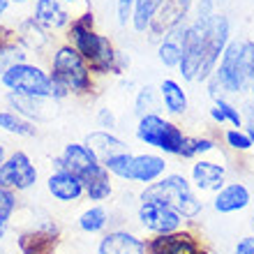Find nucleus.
<instances>
[{"label": "nucleus", "instance_id": "obj_36", "mask_svg": "<svg viewBox=\"0 0 254 254\" xmlns=\"http://www.w3.org/2000/svg\"><path fill=\"white\" fill-rule=\"evenodd\" d=\"M215 14V0H196V12L194 19L199 21H210Z\"/></svg>", "mask_w": 254, "mask_h": 254}, {"label": "nucleus", "instance_id": "obj_24", "mask_svg": "<svg viewBox=\"0 0 254 254\" xmlns=\"http://www.w3.org/2000/svg\"><path fill=\"white\" fill-rule=\"evenodd\" d=\"M83 194L93 203H104L114 196V176L107 171V167L90 176L88 181H83Z\"/></svg>", "mask_w": 254, "mask_h": 254}, {"label": "nucleus", "instance_id": "obj_18", "mask_svg": "<svg viewBox=\"0 0 254 254\" xmlns=\"http://www.w3.org/2000/svg\"><path fill=\"white\" fill-rule=\"evenodd\" d=\"M58 243H61V234L44 231V229H37V227L21 231L19 238H16V245H19L21 254H56Z\"/></svg>", "mask_w": 254, "mask_h": 254}, {"label": "nucleus", "instance_id": "obj_1", "mask_svg": "<svg viewBox=\"0 0 254 254\" xmlns=\"http://www.w3.org/2000/svg\"><path fill=\"white\" fill-rule=\"evenodd\" d=\"M65 42L79 51L81 58L88 63L90 72L97 79L100 76H121L129 67V58L116 49L111 37L102 35L95 28L93 9H83L69 21V26L65 28Z\"/></svg>", "mask_w": 254, "mask_h": 254}, {"label": "nucleus", "instance_id": "obj_27", "mask_svg": "<svg viewBox=\"0 0 254 254\" xmlns=\"http://www.w3.org/2000/svg\"><path fill=\"white\" fill-rule=\"evenodd\" d=\"M0 129L12 136H21V139H33L37 136V125L30 123L28 118L19 116L12 109H2L0 111Z\"/></svg>", "mask_w": 254, "mask_h": 254}, {"label": "nucleus", "instance_id": "obj_17", "mask_svg": "<svg viewBox=\"0 0 254 254\" xmlns=\"http://www.w3.org/2000/svg\"><path fill=\"white\" fill-rule=\"evenodd\" d=\"M252 203V192L245 183L234 181L229 183L222 190H217L213 196V208L215 213L220 215H231V213H241Z\"/></svg>", "mask_w": 254, "mask_h": 254}, {"label": "nucleus", "instance_id": "obj_29", "mask_svg": "<svg viewBox=\"0 0 254 254\" xmlns=\"http://www.w3.org/2000/svg\"><path fill=\"white\" fill-rule=\"evenodd\" d=\"M157 7H160V0H136V2H134V12H132L129 26H132L136 33H148V30H150V23H153V19H155Z\"/></svg>", "mask_w": 254, "mask_h": 254}, {"label": "nucleus", "instance_id": "obj_22", "mask_svg": "<svg viewBox=\"0 0 254 254\" xmlns=\"http://www.w3.org/2000/svg\"><path fill=\"white\" fill-rule=\"evenodd\" d=\"M86 146L93 150L102 162L109 160V157H114L118 153H125L127 150V143L118 136V134L109 132V129H93V132L86 134Z\"/></svg>", "mask_w": 254, "mask_h": 254}, {"label": "nucleus", "instance_id": "obj_7", "mask_svg": "<svg viewBox=\"0 0 254 254\" xmlns=\"http://www.w3.org/2000/svg\"><path fill=\"white\" fill-rule=\"evenodd\" d=\"M136 220H139L141 229L148 231L150 236L171 234V231H178L185 227V220L181 217V213L160 199H139Z\"/></svg>", "mask_w": 254, "mask_h": 254}, {"label": "nucleus", "instance_id": "obj_14", "mask_svg": "<svg viewBox=\"0 0 254 254\" xmlns=\"http://www.w3.org/2000/svg\"><path fill=\"white\" fill-rule=\"evenodd\" d=\"M188 178L199 194H215L227 185V167L210 157H199L194 160Z\"/></svg>", "mask_w": 254, "mask_h": 254}, {"label": "nucleus", "instance_id": "obj_39", "mask_svg": "<svg viewBox=\"0 0 254 254\" xmlns=\"http://www.w3.org/2000/svg\"><path fill=\"white\" fill-rule=\"evenodd\" d=\"M7 229H9V220H7V217H0V241L7 236Z\"/></svg>", "mask_w": 254, "mask_h": 254}, {"label": "nucleus", "instance_id": "obj_23", "mask_svg": "<svg viewBox=\"0 0 254 254\" xmlns=\"http://www.w3.org/2000/svg\"><path fill=\"white\" fill-rule=\"evenodd\" d=\"M160 100H162V109L169 116H185L190 109V100H188V90L183 88L181 81L176 79H164L160 83Z\"/></svg>", "mask_w": 254, "mask_h": 254}, {"label": "nucleus", "instance_id": "obj_20", "mask_svg": "<svg viewBox=\"0 0 254 254\" xmlns=\"http://www.w3.org/2000/svg\"><path fill=\"white\" fill-rule=\"evenodd\" d=\"M185 30H188V23L176 26L174 30H169L162 40H157V61L164 67H169V69H178V65H181Z\"/></svg>", "mask_w": 254, "mask_h": 254}, {"label": "nucleus", "instance_id": "obj_43", "mask_svg": "<svg viewBox=\"0 0 254 254\" xmlns=\"http://www.w3.org/2000/svg\"><path fill=\"white\" fill-rule=\"evenodd\" d=\"M65 5H79V2H86V0H61Z\"/></svg>", "mask_w": 254, "mask_h": 254}, {"label": "nucleus", "instance_id": "obj_28", "mask_svg": "<svg viewBox=\"0 0 254 254\" xmlns=\"http://www.w3.org/2000/svg\"><path fill=\"white\" fill-rule=\"evenodd\" d=\"M109 222H111V213L102 203H93L79 215L76 224L83 234H102V231H107Z\"/></svg>", "mask_w": 254, "mask_h": 254}, {"label": "nucleus", "instance_id": "obj_30", "mask_svg": "<svg viewBox=\"0 0 254 254\" xmlns=\"http://www.w3.org/2000/svg\"><path fill=\"white\" fill-rule=\"evenodd\" d=\"M162 100H160V90L153 86H143L134 97V114L136 118H143L148 114H160Z\"/></svg>", "mask_w": 254, "mask_h": 254}, {"label": "nucleus", "instance_id": "obj_2", "mask_svg": "<svg viewBox=\"0 0 254 254\" xmlns=\"http://www.w3.org/2000/svg\"><path fill=\"white\" fill-rule=\"evenodd\" d=\"M49 72L56 81H61L72 97H93L97 93V76L90 72L88 63L72 44H58L49 58Z\"/></svg>", "mask_w": 254, "mask_h": 254}, {"label": "nucleus", "instance_id": "obj_34", "mask_svg": "<svg viewBox=\"0 0 254 254\" xmlns=\"http://www.w3.org/2000/svg\"><path fill=\"white\" fill-rule=\"evenodd\" d=\"M134 2L136 0H116V21L118 26H129L132 21V12H134Z\"/></svg>", "mask_w": 254, "mask_h": 254}, {"label": "nucleus", "instance_id": "obj_42", "mask_svg": "<svg viewBox=\"0 0 254 254\" xmlns=\"http://www.w3.org/2000/svg\"><path fill=\"white\" fill-rule=\"evenodd\" d=\"M7 148H5V143H0V167H2V164H5V160H7Z\"/></svg>", "mask_w": 254, "mask_h": 254}, {"label": "nucleus", "instance_id": "obj_38", "mask_svg": "<svg viewBox=\"0 0 254 254\" xmlns=\"http://www.w3.org/2000/svg\"><path fill=\"white\" fill-rule=\"evenodd\" d=\"M12 42H16V33L0 23V49H5L7 44H12Z\"/></svg>", "mask_w": 254, "mask_h": 254}, {"label": "nucleus", "instance_id": "obj_11", "mask_svg": "<svg viewBox=\"0 0 254 254\" xmlns=\"http://www.w3.org/2000/svg\"><path fill=\"white\" fill-rule=\"evenodd\" d=\"M146 254H210L199 236L190 229H178L171 234L150 236L146 241Z\"/></svg>", "mask_w": 254, "mask_h": 254}, {"label": "nucleus", "instance_id": "obj_15", "mask_svg": "<svg viewBox=\"0 0 254 254\" xmlns=\"http://www.w3.org/2000/svg\"><path fill=\"white\" fill-rule=\"evenodd\" d=\"M97 254H146V238L127 229H111L97 243Z\"/></svg>", "mask_w": 254, "mask_h": 254}, {"label": "nucleus", "instance_id": "obj_8", "mask_svg": "<svg viewBox=\"0 0 254 254\" xmlns=\"http://www.w3.org/2000/svg\"><path fill=\"white\" fill-rule=\"evenodd\" d=\"M215 79L220 83L222 93L229 95H243L248 93L252 81L245 76L243 72V63H241V40H231L222 54L220 63L215 67Z\"/></svg>", "mask_w": 254, "mask_h": 254}, {"label": "nucleus", "instance_id": "obj_25", "mask_svg": "<svg viewBox=\"0 0 254 254\" xmlns=\"http://www.w3.org/2000/svg\"><path fill=\"white\" fill-rule=\"evenodd\" d=\"M220 150V141L208 136V134H188L185 136V143H183V150H181V157L178 160H199V157H208Z\"/></svg>", "mask_w": 254, "mask_h": 254}, {"label": "nucleus", "instance_id": "obj_3", "mask_svg": "<svg viewBox=\"0 0 254 254\" xmlns=\"http://www.w3.org/2000/svg\"><path fill=\"white\" fill-rule=\"evenodd\" d=\"M139 199H160L164 203L178 210L185 222L196 220L203 210V201L201 194L192 188L188 176L183 174H164L160 181L150 183L141 190Z\"/></svg>", "mask_w": 254, "mask_h": 254}, {"label": "nucleus", "instance_id": "obj_35", "mask_svg": "<svg viewBox=\"0 0 254 254\" xmlns=\"http://www.w3.org/2000/svg\"><path fill=\"white\" fill-rule=\"evenodd\" d=\"M95 121H97V127H100V129H109V132H114L116 127H118V118H116V114L109 107L97 109Z\"/></svg>", "mask_w": 254, "mask_h": 254}, {"label": "nucleus", "instance_id": "obj_21", "mask_svg": "<svg viewBox=\"0 0 254 254\" xmlns=\"http://www.w3.org/2000/svg\"><path fill=\"white\" fill-rule=\"evenodd\" d=\"M16 33V42H19L21 47L26 49V51H35V54H42L44 49L51 44V30L37 23L33 16H28L19 23V28L14 30Z\"/></svg>", "mask_w": 254, "mask_h": 254}, {"label": "nucleus", "instance_id": "obj_4", "mask_svg": "<svg viewBox=\"0 0 254 254\" xmlns=\"http://www.w3.org/2000/svg\"><path fill=\"white\" fill-rule=\"evenodd\" d=\"M107 171L114 178L123 183H139V185H150V183L160 181L164 174H169V164L164 155L160 153H118L114 157L102 162Z\"/></svg>", "mask_w": 254, "mask_h": 254}, {"label": "nucleus", "instance_id": "obj_6", "mask_svg": "<svg viewBox=\"0 0 254 254\" xmlns=\"http://www.w3.org/2000/svg\"><path fill=\"white\" fill-rule=\"evenodd\" d=\"M0 83L7 88V93H21V95H37V97H51V72L37 63H19L9 67Z\"/></svg>", "mask_w": 254, "mask_h": 254}, {"label": "nucleus", "instance_id": "obj_41", "mask_svg": "<svg viewBox=\"0 0 254 254\" xmlns=\"http://www.w3.org/2000/svg\"><path fill=\"white\" fill-rule=\"evenodd\" d=\"M9 5H12V0H0V16H2V14H7Z\"/></svg>", "mask_w": 254, "mask_h": 254}, {"label": "nucleus", "instance_id": "obj_46", "mask_svg": "<svg viewBox=\"0 0 254 254\" xmlns=\"http://www.w3.org/2000/svg\"><path fill=\"white\" fill-rule=\"evenodd\" d=\"M252 224H254V217H252Z\"/></svg>", "mask_w": 254, "mask_h": 254}, {"label": "nucleus", "instance_id": "obj_12", "mask_svg": "<svg viewBox=\"0 0 254 254\" xmlns=\"http://www.w3.org/2000/svg\"><path fill=\"white\" fill-rule=\"evenodd\" d=\"M5 102L7 109L16 111L19 116L28 118L35 125L54 121L58 116V104H61L54 97H37V95H21V93H7Z\"/></svg>", "mask_w": 254, "mask_h": 254}, {"label": "nucleus", "instance_id": "obj_13", "mask_svg": "<svg viewBox=\"0 0 254 254\" xmlns=\"http://www.w3.org/2000/svg\"><path fill=\"white\" fill-rule=\"evenodd\" d=\"M192 5H194V0H160V7L155 12V19L150 23L148 35H153L155 40H162L176 26L188 23Z\"/></svg>", "mask_w": 254, "mask_h": 254}, {"label": "nucleus", "instance_id": "obj_45", "mask_svg": "<svg viewBox=\"0 0 254 254\" xmlns=\"http://www.w3.org/2000/svg\"><path fill=\"white\" fill-rule=\"evenodd\" d=\"M12 2H19V5H23V2H30V0H12ZM35 2V0H33Z\"/></svg>", "mask_w": 254, "mask_h": 254}, {"label": "nucleus", "instance_id": "obj_31", "mask_svg": "<svg viewBox=\"0 0 254 254\" xmlns=\"http://www.w3.org/2000/svg\"><path fill=\"white\" fill-rule=\"evenodd\" d=\"M26 61H28V51L21 47L19 42L7 44L5 49H0V76H2L9 67L19 65V63H26Z\"/></svg>", "mask_w": 254, "mask_h": 254}, {"label": "nucleus", "instance_id": "obj_10", "mask_svg": "<svg viewBox=\"0 0 254 254\" xmlns=\"http://www.w3.org/2000/svg\"><path fill=\"white\" fill-rule=\"evenodd\" d=\"M51 164H54V169H67L69 174L81 178V183L104 169L102 160L86 146V141H69L63 148V153L58 157H54Z\"/></svg>", "mask_w": 254, "mask_h": 254}, {"label": "nucleus", "instance_id": "obj_32", "mask_svg": "<svg viewBox=\"0 0 254 254\" xmlns=\"http://www.w3.org/2000/svg\"><path fill=\"white\" fill-rule=\"evenodd\" d=\"M224 143H227L231 150H236V153H250L254 148L250 136L245 134V129H236V127H231V129L224 132Z\"/></svg>", "mask_w": 254, "mask_h": 254}, {"label": "nucleus", "instance_id": "obj_26", "mask_svg": "<svg viewBox=\"0 0 254 254\" xmlns=\"http://www.w3.org/2000/svg\"><path fill=\"white\" fill-rule=\"evenodd\" d=\"M208 114H210V121L215 125H231L236 129H241L243 127V121H245V116L238 107H236L234 102H229L224 95L213 100V107L208 109Z\"/></svg>", "mask_w": 254, "mask_h": 254}, {"label": "nucleus", "instance_id": "obj_33", "mask_svg": "<svg viewBox=\"0 0 254 254\" xmlns=\"http://www.w3.org/2000/svg\"><path fill=\"white\" fill-rule=\"evenodd\" d=\"M19 208V196L14 190H7V188H0V217H7L12 220L14 213Z\"/></svg>", "mask_w": 254, "mask_h": 254}, {"label": "nucleus", "instance_id": "obj_37", "mask_svg": "<svg viewBox=\"0 0 254 254\" xmlns=\"http://www.w3.org/2000/svg\"><path fill=\"white\" fill-rule=\"evenodd\" d=\"M234 254H254V236H243L241 241L236 243Z\"/></svg>", "mask_w": 254, "mask_h": 254}, {"label": "nucleus", "instance_id": "obj_9", "mask_svg": "<svg viewBox=\"0 0 254 254\" xmlns=\"http://www.w3.org/2000/svg\"><path fill=\"white\" fill-rule=\"evenodd\" d=\"M40 181V171L35 167V162L30 160V155L26 150H12L7 155L5 164L0 167V188L14 190V192H28L33 190Z\"/></svg>", "mask_w": 254, "mask_h": 254}, {"label": "nucleus", "instance_id": "obj_19", "mask_svg": "<svg viewBox=\"0 0 254 254\" xmlns=\"http://www.w3.org/2000/svg\"><path fill=\"white\" fill-rule=\"evenodd\" d=\"M33 19L42 23L47 30H65L74 16L67 12L65 2L61 0H35Z\"/></svg>", "mask_w": 254, "mask_h": 254}, {"label": "nucleus", "instance_id": "obj_40", "mask_svg": "<svg viewBox=\"0 0 254 254\" xmlns=\"http://www.w3.org/2000/svg\"><path fill=\"white\" fill-rule=\"evenodd\" d=\"M245 134L250 136V141H252V146H254V121H248V125H245Z\"/></svg>", "mask_w": 254, "mask_h": 254}, {"label": "nucleus", "instance_id": "obj_5", "mask_svg": "<svg viewBox=\"0 0 254 254\" xmlns=\"http://www.w3.org/2000/svg\"><path fill=\"white\" fill-rule=\"evenodd\" d=\"M134 134L143 146L153 148L160 155H169V157H181L183 143L188 136L178 123L162 114H148L143 118H136Z\"/></svg>", "mask_w": 254, "mask_h": 254}, {"label": "nucleus", "instance_id": "obj_44", "mask_svg": "<svg viewBox=\"0 0 254 254\" xmlns=\"http://www.w3.org/2000/svg\"><path fill=\"white\" fill-rule=\"evenodd\" d=\"M250 100H252V107H254V81H252V88H250Z\"/></svg>", "mask_w": 254, "mask_h": 254}, {"label": "nucleus", "instance_id": "obj_16", "mask_svg": "<svg viewBox=\"0 0 254 254\" xmlns=\"http://www.w3.org/2000/svg\"><path fill=\"white\" fill-rule=\"evenodd\" d=\"M47 192L61 203H76V201L86 199L83 194V183L67 169H54L47 176Z\"/></svg>", "mask_w": 254, "mask_h": 254}]
</instances>
